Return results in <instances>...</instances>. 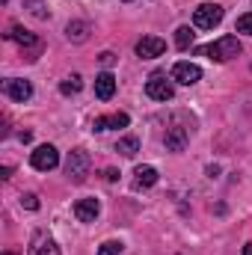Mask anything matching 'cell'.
I'll list each match as a JSON object with an SVG mask.
<instances>
[{
  "mask_svg": "<svg viewBox=\"0 0 252 255\" xmlns=\"http://www.w3.org/2000/svg\"><path fill=\"white\" fill-rule=\"evenodd\" d=\"M238 30L252 36V12H247V15H241V18H238Z\"/></svg>",
  "mask_w": 252,
  "mask_h": 255,
  "instance_id": "7402d4cb",
  "label": "cell"
},
{
  "mask_svg": "<svg viewBox=\"0 0 252 255\" xmlns=\"http://www.w3.org/2000/svg\"><path fill=\"white\" fill-rule=\"evenodd\" d=\"M98 211H101L98 199H77V202H74V217H77L80 223H92V220L98 217Z\"/></svg>",
  "mask_w": 252,
  "mask_h": 255,
  "instance_id": "30bf717a",
  "label": "cell"
},
{
  "mask_svg": "<svg viewBox=\"0 0 252 255\" xmlns=\"http://www.w3.org/2000/svg\"><path fill=\"white\" fill-rule=\"evenodd\" d=\"M145 92L154 101H169L175 95V86H172V80H166V74H151L145 80Z\"/></svg>",
  "mask_w": 252,
  "mask_h": 255,
  "instance_id": "277c9868",
  "label": "cell"
},
{
  "mask_svg": "<svg viewBox=\"0 0 252 255\" xmlns=\"http://www.w3.org/2000/svg\"><path fill=\"white\" fill-rule=\"evenodd\" d=\"M65 175H68L71 181H77V184L89 175V154H86L83 148L68 151V157H65Z\"/></svg>",
  "mask_w": 252,
  "mask_h": 255,
  "instance_id": "7a4b0ae2",
  "label": "cell"
},
{
  "mask_svg": "<svg viewBox=\"0 0 252 255\" xmlns=\"http://www.w3.org/2000/svg\"><path fill=\"white\" fill-rule=\"evenodd\" d=\"M113 92H116V77H113L110 71L98 74V77H95V95H98L101 101H110V98H113Z\"/></svg>",
  "mask_w": 252,
  "mask_h": 255,
  "instance_id": "7c38bea8",
  "label": "cell"
},
{
  "mask_svg": "<svg viewBox=\"0 0 252 255\" xmlns=\"http://www.w3.org/2000/svg\"><path fill=\"white\" fill-rule=\"evenodd\" d=\"M30 163H33V169H39V172H51V169H57V163H60V151H57L54 145H39V148L30 154Z\"/></svg>",
  "mask_w": 252,
  "mask_h": 255,
  "instance_id": "5b68a950",
  "label": "cell"
},
{
  "mask_svg": "<svg viewBox=\"0 0 252 255\" xmlns=\"http://www.w3.org/2000/svg\"><path fill=\"white\" fill-rule=\"evenodd\" d=\"M21 205H24L27 211H36V208H39V196H36V193H27V196H21Z\"/></svg>",
  "mask_w": 252,
  "mask_h": 255,
  "instance_id": "603a6c76",
  "label": "cell"
},
{
  "mask_svg": "<svg viewBox=\"0 0 252 255\" xmlns=\"http://www.w3.org/2000/svg\"><path fill=\"white\" fill-rule=\"evenodd\" d=\"M119 253H122V244L119 241H104L98 247V255H119Z\"/></svg>",
  "mask_w": 252,
  "mask_h": 255,
  "instance_id": "44dd1931",
  "label": "cell"
},
{
  "mask_svg": "<svg viewBox=\"0 0 252 255\" xmlns=\"http://www.w3.org/2000/svg\"><path fill=\"white\" fill-rule=\"evenodd\" d=\"M187 139H190V128L172 125L169 130H166V148H169V151H184Z\"/></svg>",
  "mask_w": 252,
  "mask_h": 255,
  "instance_id": "8fae6325",
  "label": "cell"
},
{
  "mask_svg": "<svg viewBox=\"0 0 252 255\" xmlns=\"http://www.w3.org/2000/svg\"><path fill=\"white\" fill-rule=\"evenodd\" d=\"M24 6H27L36 18H48V6H45L42 0H24Z\"/></svg>",
  "mask_w": 252,
  "mask_h": 255,
  "instance_id": "ffe728a7",
  "label": "cell"
},
{
  "mask_svg": "<svg viewBox=\"0 0 252 255\" xmlns=\"http://www.w3.org/2000/svg\"><path fill=\"white\" fill-rule=\"evenodd\" d=\"M80 86H83L80 74H71V77H65L63 83H60V92L63 95H74V92H80Z\"/></svg>",
  "mask_w": 252,
  "mask_h": 255,
  "instance_id": "ac0fdd59",
  "label": "cell"
},
{
  "mask_svg": "<svg viewBox=\"0 0 252 255\" xmlns=\"http://www.w3.org/2000/svg\"><path fill=\"white\" fill-rule=\"evenodd\" d=\"M163 51H166V42L157 39V36H142V39L136 42V57H142V60L163 57Z\"/></svg>",
  "mask_w": 252,
  "mask_h": 255,
  "instance_id": "52a82bcc",
  "label": "cell"
},
{
  "mask_svg": "<svg viewBox=\"0 0 252 255\" xmlns=\"http://www.w3.org/2000/svg\"><path fill=\"white\" fill-rule=\"evenodd\" d=\"M127 113H113V116H98L95 122H92V130H110V128H127Z\"/></svg>",
  "mask_w": 252,
  "mask_h": 255,
  "instance_id": "4fadbf2b",
  "label": "cell"
},
{
  "mask_svg": "<svg viewBox=\"0 0 252 255\" xmlns=\"http://www.w3.org/2000/svg\"><path fill=\"white\" fill-rule=\"evenodd\" d=\"M3 92H6L12 101H30V98H33L30 80H21V77H9V80L3 83Z\"/></svg>",
  "mask_w": 252,
  "mask_h": 255,
  "instance_id": "ba28073f",
  "label": "cell"
},
{
  "mask_svg": "<svg viewBox=\"0 0 252 255\" xmlns=\"http://www.w3.org/2000/svg\"><path fill=\"white\" fill-rule=\"evenodd\" d=\"M172 80H178V83H184V86H193V83L202 80V68H199L196 63H175V68H172Z\"/></svg>",
  "mask_w": 252,
  "mask_h": 255,
  "instance_id": "9c48e42d",
  "label": "cell"
},
{
  "mask_svg": "<svg viewBox=\"0 0 252 255\" xmlns=\"http://www.w3.org/2000/svg\"><path fill=\"white\" fill-rule=\"evenodd\" d=\"M6 255H12V253H6Z\"/></svg>",
  "mask_w": 252,
  "mask_h": 255,
  "instance_id": "484cf974",
  "label": "cell"
},
{
  "mask_svg": "<svg viewBox=\"0 0 252 255\" xmlns=\"http://www.w3.org/2000/svg\"><path fill=\"white\" fill-rule=\"evenodd\" d=\"M116 151L125 154V157H133V154L139 151V139H136V136H125V139H119V142H116Z\"/></svg>",
  "mask_w": 252,
  "mask_h": 255,
  "instance_id": "e0dca14e",
  "label": "cell"
},
{
  "mask_svg": "<svg viewBox=\"0 0 252 255\" xmlns=\"http://www.w3.org/2000/svg\"><path fill=\"white\" fill-rule=\"evenodd\" d=\"M193 36H196V33H193L190 27H178V30H175V45L184 51V48H190V45H193Z\"/></svg>",
  "mask_w": 252,
  "mask_h": 255,
  "instance_id": "d6986e66",
  "label": "cell"
},
{
  "mask_svg": "<svg viewBox=\"0 0 252 255\" xmlns=\"http://www.w3.org/2000/svg\"><path fill=\"white\" fill-rule=\"evenodd\" d=\"M65 36H68L71 42H86V39H89V24H86V21H71V24L65 27Z\"/></svg>",
  "mask_w": 252,
  "mask_h": 255,
  "instance_id": "2e32d148",
  "label": "cell"
},
{
  "mask_svg": "<svg viewBox=\"0 0 252 255\" xmlns=\"http://www.w3.org/2000/svg\"><path fill=\"white\" fill-rule=\"evenodd\" d=\"M244 255H252V241L247 244V247H244Z\"/></svg>",
  "mask_w": 252,
  "mask_h": 255,
  "instance_id": "d4e9b609",
  "label": "cell"
},
{
  "mask_svg": "<svg viewBox=\"0 0 252 255\" xmlns=\"http://www.w3.org/2000/svg\"><path fill=\"white\" fill-rule=\"evenodd\" d=\"M241 51H244V48H241L238 36H223V39H217L214 45L205 48V54H208L211 60H217V63H229V60H235Z\"/></svg>",
  "mask_w": 252,
  "mask_h": 255,
  "instance_id": "6da1fadb",
  "label": "cell"
},
{
  "mask_svg": "<svg viewBox=\"0 0 252 255\" xmlns=\"http://www.w3.org/2000/svg\"><path fill=\"white\" fill-rule=\"evenodd\" d=\"M157 184V169L154 166H136L133 169V187L142 190V187H154Z\"/></svg>",
  "mask_w": 252,
  "mask_h": 255,
  "instance_id": "5bb4252c",
  "label": "cell"
},
{
  "mask_svg": "<svg viewBox=\"0 0 252 255\" xmlns=\"http://www.w3.org/2000/svg\"><path fill=\"white\" fill-rule=\"evenodd\" d=\"M27 255H60V247H57V241L48 232H36L33 241H30Z\"/></svg>",
  "mask_w": 252,
  "mask_h": 255,
  "instance_id": "8992f818",
  "label": "cell"
},
{
  "mask_svg": "<svg viewBox=\"0 0 252 255\" xmlns=\"http://www.w3.org/2000/svg\"><path fill=\"white\" fill-rule=\"evenodd\" d=\"M101 63L110 65V63H113V54H110V51H107V54H101Z\"/></svg>",
  "mask_w": 252,
  "mask_h": 255,
  "instance_id": "cb8c5ba5",
  "label": "cell"
},
{
  "mask_svg": "<svg viewBox=\"0 0 252 255\" xmlns=\"http://www.w3.org/2000/svg\"><path fill=\"white\" fill-rule=\"evenodd\" d=\"M6 36H9L12 42H18L21 48H36V45H39V39H36V36H33L30 30H24V27H12V30H9Z\"/></svg>",
  "mask_w": 252,
  "mask_h": 255,
  "instance_id": "9a60e30c",
  "label": "cell"
},
{
  "mask_svg": "<svg viewBox=\"0 0 252 255\" xmlns=\"http://www.w3.org/2000/svg\"><path fill=\"white\" fill-rule=\"evenodd\" d=\"M220 21H223V6H217V3H202L193 12V24L199 30H214Z\"/></svg>",
  "mask_w": 252,
  "mask_h": 255,
  "instance_id": "3957f363",
  "label": "cell"
}]
</instances>
